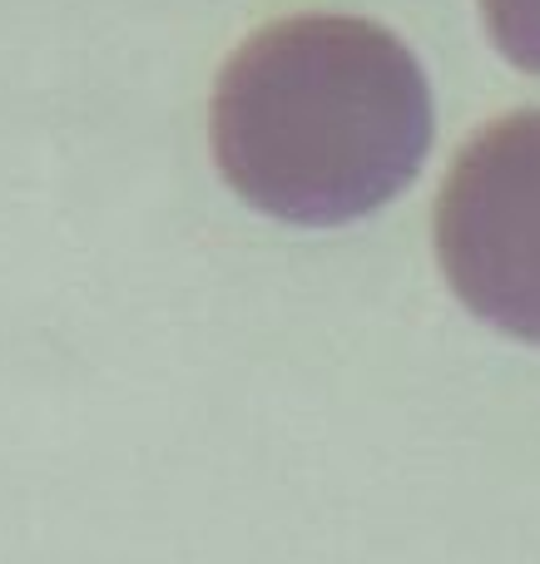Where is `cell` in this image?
I'll return each mask as SVG.
<instances>
[{
    "mask_svg": "<svg viewBox=\"0 0 540 564\" xmlns=\"http://www.w3.org/2000/svg\"><path fill=\"white\" fill-rule=\"evenodd\" d=\"M214 159L248 208L337 228L387 208L432 149V85L407 40L363 15L268 20L214 85Z\"/></svg>",
    "mask_w": 540,
    "mask_h": 564,
    "instance_id": "obj_1",
    "label": "cell"
},
{
    "mask_svg": "<svg viewBox=\"0 0 540 564\" xmlns=\"http://www.w3.org/2000/svg\"><path fill=\"white\" fill-rule=\"evenodd\" d=\"M446 288L506 337L540 341V109L486 124L432 214Z\"/></svg>",
    "mask_w": 540,
    "mask_h": 564,
    "instance_id": "obj_2",
    "label": "cell"
},
{
    "mask_svg": "<svg viewBox=\"0 0 540 564\" xmlns=\"http://www.w3.org/2000/svg\"><path fill=\"white\" fill-rule=\"evenodd\" d=\"M496 50L526 75H540V0H482Z\"/></svg>",
    "mask_w": 540,
    "mask_h": 564,
    "instance_id": "obj_3",
    "label": "cell"
}]
</instances>
